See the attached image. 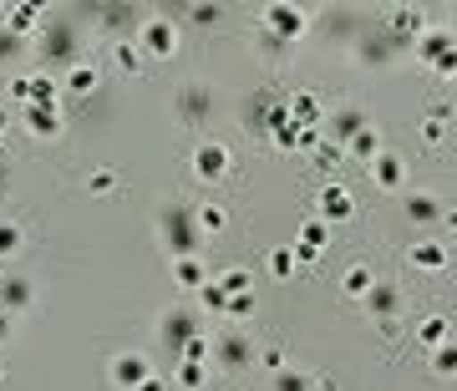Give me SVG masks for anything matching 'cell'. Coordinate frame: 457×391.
<instances>
[{
	"label": "cell",
	"mask_w": 457,
	"mask_h": 391,
	"mask_svg": "<svg viewBox=\"0 0 457 391\" xmlns=\"http://www.w3.org/2000/svg\"><path fill=\"white\" fill-rule=\"evenodd\" d=\"M158 245H163L168 260H183V254H204V234H198L194 204H183V198H168L163 213H158Z\"/></svg>",
	"instance_id": "obj_1"
},
{
	"label": "cell",
	"mask_w": 457,
	"mask_h": 391,
	"mask_svg": "<svg viewBox=\"0 0 457 391\" xmlns=\"http://www.w3.org/2000/svg\"><path fill=\"white\" fill-rule=\"evenodd\" d=\"M36 56H41V71L56 66V77H62L66 66L82 62V51H77V26H41L36 36Z\"/></svg>",
	"instance_id": "obj_2"
},
{
	"label": "cell",
	"mask_w": 457,
	"mask_h": 391,
	"mask_svg": "<svg viewBox=\"0 0 457 391\" xmlns=\"http://www.w3.org/2000/svg\"><path fill=\"white\" fill-rule=\"evenodd\" d=\"M137 51H143V62H173L179 56V26L168 16H153L137 26Z\"/></svg>",
	"instance_id": "obj_3"
},
{
	"label": "cell",
	"mask_w": 457,
	"mask_h": 391,
	"mask_svg": "<svg viewBox=\"0 0 457 391\" xmlns=\"http://www.w3.org/2000/svg\"><path fill=\"white\" fill-rule=\"evenodd\" d=\"M264 31L275 36V41H305L311 31V11H300V5H264Z\"/></svg>",
	"instance_id": "obj_4"
},
{
	"label": "cell",
	"mask_w": 457,
	"mask_h": 391,
	"mask_svg": "<svg viewBox=\"0 0 457 391\" xmlns=\"http://www.w3.org/2000/svg\"><path fill=\"white\" fill-rule=\"evenodd\" d=\"M198 330H204V315L198 310H163V320H158V336H163L168 351H183V345L194 341Z\"/></svg>",
	"instance_id": "obj_5"
},
{
	"label": "cell",
	"mask_w": 457,
	"mask_h": 391,
	"mask_svg": "<svg viewBox=\"0 0 457 391\" xmlns=\"http://www.w3.org/2000/svg\"><path fill=\"white\" fill-rule=\"evenodd\" d=\"M188 163H194V179H204V183H224L228 173H234V153H228L224 143H198Z\"/></svg>",
	"instance_id": "obj_6"
},
{
	"label": "cell",
	"mask_w": 457,
	"mask_h": 391,
	"mask_svg": "<svg viewBox=\"0 0 457 391\" xmlns=\"http://www.w3.org/2000/svg\"><path fill=\"white\" fill-rule=\"evenodd\" d=\"M315 219H326L330 229L351 224V219H356V198H351V188H345V183H326V188L315 194Z\"/></svg>",
	"instance_id": "obj_7"
},
{
	"label": "cell",
	"mask_w": 457,
	"mask_h": 391,
	"mask_svg": "<svg viewBox=\"0 0 457 391\" xmlns=\"http://www.w3.org/2000/svg\"><path fill=\"white\" fill-rule=\"evenodd\" d=\"M36 305V279L21 270H0V310L5 315H26Z\"/></svg>",
	"instance_id": "obj_8"
},
{
	"label": "cell",
	"mask_w": 457,
	"mask_h": 391,
	"mask_svg": "<svg viewBox=\"0 0 457 391\" xmlns=\"http://www.w3.org/2000/svg\"><path fill=\"white\" fill-rule=\"evenodd\" d=\"M0 26L16 36V41H31V36H41V26H46V11H41L36 0H11Z\"/></svg>",
	"instance_id": "obj_9"
},
{
	"label": "cell",
	"mask_w": 457,
	"mask_h": 391,
	"mask_svg": "<svg viewBox=\"0 0 457 391\" xmlns=\"http://www.w3.org/2000/svg\"><path fill=\"white\" fill-rule=\"evenodd\" d=\"M407 264H411V270H422V275H442V270L453 264V254H447L442 239L422 234V239H411V245H407Z\"/></svg>",
	"instance_id": "obj_10"
},
{
	"label": "cell",
	"mask_w": 457,
	"mask_h": 391,
	"mask_svg": "<svg viewBox=\"0 0 457 391\" xmlns=\"http://www.w3.org/2000/svg\"><path fill=\"white\" fill-rule=\"evenodd\" d=\"M147 371H153V366H147V356H143V351H117V356L107 361V381H112L117 391H132V387H137V381H143Z\"/></svg>",
	"instance_id": "obj_11"
},
{
	"label": "cell",
	"mask_w": 457,
	"mask_h": 391,
	"mask_svg": "<svg viewBox=\"0 0 457 391\" xmlns=\"http://www.w3.org/2000/svg\"><path fill=\"white\" fill-rule=\"evenodd\" d=\"M453 46H457V36L447 31V26H427V31L417 36V41H411V56H417L422 66H437Z\"/></svg>",
	"instance_id": "obj_12"
},
{
	"label": "cell",
	"mask_w": 457,
	"mask_h": 391,
	"mask_svg": "<svg viewBox=\"0 0 457 391\" xmlns=\"http://www.w3.org/2000/svg\"><path fill=\"white\" fill-rule=\"evenodd\" d=\"M285 112H290L295 128H326V102H320V92H290L285 97Z\"/></svg>",
	"instance_id": "obj_13"
},
{
	"label": "cell",
	"mask_w": 457,
	"mask_h": 391,
	"mask_svg": "<svg viewBox=\"0 0 457 391\" xmlns=\"http://www.w3.org/2000/svg\"><path fill=\"white\" fill-rule=\"evenodd\" d=\"M411 341L422 345V351H437V345L453 341V320H447V310H427L422 320L411 326Z\"/></svg>",
	"instance_id": "obj_14"
},
{
	"label": "cell",
	"mask_w": 457,
	"mask_h": 391,
	"mask_svg": "<svg viewBox=\"0 0 457 391\" xmlns=\"http://www.w3.org/2000/svg\"><path fill=\"white\" fill-rule=\"evenodd\" d=\"M21 122H26L31 137H46V143L66 132V112H62V107H21Z\"/></svg>",
	"instance_id": "obj_15"
},
{
	"label": "cell",
	"mask_w": 457,
	"mask_h": 391,
	"mask_svg": "<svg viewBox=\"0 0 457 391\" xmlns=\"http://www.w3.org/2000/svg\"><path fill=\"white\" fill-rule=\"evenodd\" d=\"M361 128H366V112L361 107H336V112H326V137L336 147H345Z\"/></svg>",
	"instance_id": "obj_16"
},
{
	"label": "cell",
	"mask_w": 457,
	"mask_h": 391,
	"mask_svg": "<svg viewBox=\"0 0 457 391\" xmlns=\"http://www.w3.org/2000/svg\"><path fill=\"white\" fill-rule=\"evenodd\" d=\"M371 183L381 194H402V188H407V163H402L396 153H381L371 163Z\"/></svg>",
	"instance_id": "obj_17"
},
{
	"label": "cell",
	"mask_w": 457,
	"mask_h": 391,
	"mask_svg": "<svg viewBox=\"0 0 457 391\" xmlns=\"http://www.w3.org/2000/svg\"><path fill=\"white\" fill-rule=\"evenodd\" d=\"M97 87H102V71L87 62V56L77 66H66V71H62V92H71V97H92Z\"/></svg>",
	"instance_id": "obj_18"
},
{
	"label": "cell",
	"mask_w": 457,
	"mask_h": 391,
	"mask_svg": "<svg viewBox=\"0 0 457 391\" xmlns=\"http://www.w3.org/2000/svg\"><path fill=\"white\" fill-rule=\"evenodd\" d=\"M213 351H219V361H224L228 371H239V366H249V361H254V351H260V345H249L245 330H228L224 341H213Z\"/></svg>",
	"instance_id": "obj_19"
},
{
	"label": "cell",
	"mask_w": 457,
	"mask_h": 391,
	"mask_svg": "<svg viewBox=\"0 0 457 391\" xmlns=\"http://www.w3.org/2000/svg\"><path fill=\"white\" fill-rule=\"evenodd\" d=\"M173 285L179 290H188V295H198L204 290V279H209V264H204V254H183V260H173Z\"/></svg>",
	"instance_id": "obj_20"
},
{
	"label": "cell",
	"mask_w": 457,
	"mask_h": 391,
	"mask_svg": "<svg viewBox=\"0 0 457 391\" xmlns=\"http://www.w3.org/2000/svg\"><path fill=\"white\" fill-rule=\"evenodd\" d=\"M381 153H386V147H381V132H376L371 122H366V128L351 137V143H345V158H356V163H366V168H371Z\"/></svg>",
	"instance_id": "obj_21"
},
{
	"label": "cell",
	"mask_w": 457,
	"mask_h": 391,
	"mask_svg": "<svg viewBox=\"0 0 457 391\" xmlns=\"http://www.w3.org/2000/svg\"><path fill=\"white\" fill-rule=\"evenodd\" d=\"M407 219L417 229H437L442 224V204L432 194H411V188H407Z\"/></svg>",
	"instance_id": "obj_22"
},
{
	"label": "cell",
	"mask_w": 457,
	"mask_h": 391,
	"mask_svg": "<svg viewBox=\"0 0 457 391\" xmlns=\"http://www.w3.org/2000/svg\"><path fill=\"white\" fill-rule=\"evenodd\" d=\"M422 31H427V11H417V5H396L392 11V36L396 41H417Z\"/></svg>",
	"instance_id": "obj_23"
},
{
	"label": "cell",
	"mask_w": 457,
	"mask_h": 391,
	"mask_svg": "<svg viewBox=\"0 0 457 391\" xmlns=\"http://www.w3.org/2000/svg\"><path fill=\"white\" fill-rule=\"evenodd\" d=\"M361 305H366V315L386 320V315H396V310H402V290H396V285H381V279H376V290L366 295Z\"/></svg>",
	"instance_id": "obj_24"
},
{
	"label": "cell",
	"mask_w": 457,
	"mask_h": 391,
	"mask_svg": "<svg viewBox=\"0 0 457 391\" xmlns=\"http://www.w3.org/2000/svg\"><path fill=\"white\" fill-rule=\"evenodd\" d=\"M371 290H376V270H371L366 260H356V264L341 275V295H351V300H366Z\"/></svg>",
	"instance_id": "obj_25"
},
{
	"label": "cell",
	"mask_w": 457,
	"mask_h": 391,
	"mask_svg": "<svg viewBox=\"0 0 457 391\" xmlns=\"http://www.w3.org/2000/svg\"><path fill=\"white\" fill-rule=\"evenodd\" d=\"M31 107H62V77L56 71H31Z\"/></svg>",
	"instance_id": "obj_26"
},
{
	"label": "cell",
	"mask_w": 457,
	"mask_h": 391,
	"mask_svg": "<svg viewBox=\"0 0 457 391\" xmlns=\"http://www.w3.org/2000/svg\"><path fill=\"white\" fill-rule=\"evenodd\" d=\"M194 219H198V234H204V239H209V234H224V229H228L224 204H194Z\"/></svg>",
	"instance_id": "obj_27"
},
{
	"label": "cell",
	"mask_w": 457,
	"mask_h": 391,
	"mask_svg": "<svg viewBox=\"0 0 457 391\" xmlns=\"http://www.w3.org/2000/svg\"><path fill=\"white\" fill-rule=\"evenodd\" d=\"M219 285H224V295L234 300V295H254V270H245V264H234V270H219Z\"/></svg>",
	"instance_id": "obj_28"
},
{
	"label": "cell",
	"mask_w": 457,
	"mask_h": 391,
	"mask_svg": "<svg viewBox=\"0 0 457 391\" xmlns=\"http://www.w3.org/2000/svg\"><path fill=\"white\" fill-rule=\"evenodd\" d=\"M173 381H179L183 391H204V381H209V366H204V361H179V366H173Z\"/></svg>",
	"instance_id": "obj_29"
},
{
	"label": "cell",
	"mask_w": 457,
	"mask_h": 391,
	"mask_svg": "<svg viewBox=\"0 0 457 391\" xmlns=\"http://www.w3.org/2000/svg\"><path fill=\"white\" fill-rule=\"evenodd\" d=\"M21 249H26V229L11 224V219H0V264H5V260H16Z\"/></svg>",
	"instance_id": "obj_30"
},
{
	"label": "cell",
	"mask_w": 457,
	"mask_h": 391,
	"mask_svg": "<svg viewBox=\"0 0 457 391\" xmlns=\"http://www.w3.org/2000/svg\"><path fill=\"white\" fill-rule=\"evenodd\" d=\"M179 107H183V122H198V117H209V92L183 87V92H179Z\"/></svg>",
	"instance_id": "obj_31"
},
{
	"label": "cell",
	"mask_w": 457,
	"mask_h": 391,
	"mask_svg": "<svg viewBox=\"0 0 457 391\" xmlns=\"http://www.w3.org/2000/svg\"><path fill=\"white\" fill-rule=\"evenodd\" d=\"M117 188H122V179H117L112 168H92V173H87V194L92 198H112Z\"/></svg>",
	"instance_id": "obj_32"
},
{
	"label": "cell",
	"mask_w": 457,
	"mask_h": 391,
	"mask_svg": "<svg viewBox=\"0 0 457 391\" xmlns=\"http://www.w3.org/2000/svg\"><path fill=\"white\" fill-rule=\"evenodd\" d=\"M198 310H209V315H224L228 310V295H224V285L219 279H204V290H198Z\"/></svg>",
	"instance_id": "obj_33"
},
{
	"label": "cell",
	"mask_w": 457,
	"mask_h": 391,
	"mask_svg": "<svg viewBox=\"0 0 457 391\" xmlns=\"http://www.w3.org/2000/svg\"><path fill=\"white\" fill-rule=\"evenodd\" d=\"M427 361H432V376H447V381H453V376H457V341L427 351Z\"/></svg>",
	"instance_id": "obj_34"
},
{
	"label": "cell",
	"mask_w": 457,
	"mask_h": 391,
	"mask_svg": "<svg viewBox=\"0 0 457 391\" xmlns=\"http://www.w3.org/2000/svg\"><path fill=\"white\" fill-rule=\"evenodd\" d=\"M112 62L128 71V77H143V51H137V41H117L112 46Z\"/></svg>",
	"instance_id": "obj_35"
},
{
	"label": "cell",
	"mask_w": 457,
	"mask_h": 391,
	"mask_svg": "<svg viewBox=\"0 0 457 391\" xmlns=\"http://www.w3.org/2000/svg\"><path fill=\"white\" fill-rule=\"evenodd\" d=\"M295 239H300V245H311V249H330V224H326V219H305Z\"/></svg>",
	"instance_id": "obj_36"
},
{
	"label": "cell",
	"mask_w": 457,
	"mask_h": 391,
	"mask_svg": "<svg viewBox=\"0 0 457 391\" xmlns=\"http://www.w3.org/2000/svg\"><path fill=\"white\" fill-rule=\"evenodd\" d=\"M275 391H315V376L300 371V366H285V371L275 376Z\"/></svg>",
	"instance_id": "obj_37"
},
{
	"label": "cell",
	"mask_w": 457,
	"mask_h": 391,
	"mask_svg": "<svg viewBox=\"0 0 457 391\" xmlns=\"http://www.w3.org/2000/svg\"><path fill=\"white\" fill-rule=\"evenodd\" d=\"M254 361H260L270 376H279L285 366H290V351H285V345H260V351H254Z\"/></svg>",
	"instance_id": "obj_38"
},
{
	"label": "cell",
	"mask_w": 457,
	"mask_h": 391,
	"mask_svg": "<svg viewBox=\"0 0 457 391\" xmlns=\"http://www.w3.org/2000/svg\"><path fill=\"white\" fill-rule=\"evenodd\" d=\"M209 356H213V341L204 336V330H198L194 341H188V345L179 351V361H204V366H209Z\"/></svg>",
	"instance_id": "obj_39"
},
{
	"label": "cell",
	"mask_w": 457,
	"mask_h": 391,
	"mask_svg": "<svg viewBox=\"0 0 457 391\" xmlns=\"http://www.w3.org/2000/svg\"><path fill=\"white\" fill-rule=\"evenodd\" d=\"M341 158H345V147H336L330 137H326L320 147H311V163H315V168H336Z\"/></svg>",
	"instance_id": "obj_40"
},
{
	"label": "cell",
	"mask_w": 457,
	"mask_h": 391,
	"mask_svg": "<svg viewBox=\"0 0 457 391\" xmlns=\"http://www.w3.org/2000/svg\"><path fill=\"white\" fill-rule=\"evenodd\" d=\"M5 102H16V107H31V77H11V82H5Z\"/></svg>",
	"instance_id": "obj_41"
},
{
	"label": "cell",
	"mask_w": 457,
	"mask_h": 391,
	"mask_svg": "<svg viewBox=\"0 0 457 391\" xmlns=\"http://www.w3.org/2000/svg\"><path fill=\"white\" fill-rule=\"evenodd\" d=\"M270 275H275V279H290L295 275V260H290V249H285V245L270 249Z\"/></svg>",
	"instance_id": "obj_42"
},
{
	"label": "cell",
	"mask_w": 457,
	"mask_h": 391,
	"mask_svg": "<svg viewBox=\"0 0 457 391\" xmlns=\"http://www.w3.org/2000/svg\"><path fill=\"white\" fill-rule=\"evenodd\" d=\"M285 249H290V260H295V264H305V270L326 260V249H311V245H300V239H295V245H285Z\"/></svg>",
	"instance_id": "obj_43"
},
{
	"label": "cell",
	"mask_w": 457,
	"mask_h": 391,
	"mask_svg": "<svg viewBox=\"0 0 457 391\" xmlns=\"http://www.w3.org/2000/svg\"><path fill=\"white\" fill-rule=\"evenodd\" d=\"M254 310H260V305H254V295H234V300H228V310H224V315H228V320H249Z\"/></svg>",
	"instance_id": "obj_44"
},
{
	"label": "cell",
	"mask_w": 457,
	"mask_h": 391,
	"mask_svg": "<svg viewBox=\"0 0 457 391\" xmlns=\"http://www.w3.org/2000/svg\"><path fill=\"white\" fill-rule=\"evenodd\" d=\"M97 21H102V26H112V31H117L122 21H132V11H128V5H102V11H97Z\"/></svg>",
	"instance_id": "obj_45"
},
{
	"label": "cell",
	"mask_w": 457,
	"mask_h": 391,
	"mask_svg": "<svg viewBox=\"0 0 457 391\" xmlns=\"http://www.w3.org/2000/svg\"><path fill=\"white\" fill-rule=\"evenodd\" d=\"M188 16H194L198 26H213V21L224 16V5H194V11H188Z\"/></svg>",
	"instance_id": "obj_46"
},
{
	"label": "cell",
	"mask_w": 457,
	"mask_h": 391,
	"mask_svg": "<svg viewBox=\"0 0 457 391\" xmlns=\"http://www.w3.org/2000/svg\"><path fill=\"white\" fill-rule=\"evenodd\" d=\"M132 391H168V376H158V371H147L143 381H137V387Z\"/></svg>",
	"instance_id": "obj_47"
},
{
	"label": "cell",
	"mask_w": 457,
	"mask_h": 391,
	"mask_svg": "<svg viewBox=\"0 0 457 391\" xmlns=\"http://www.w3.org/2000/svg\"><path fill=\"white\" fill-rule=\"evenodd\" d=\"M376 330H381V341H396V336H402V320L386 315V320H376Z\"/></svg>",
	"instance_id": "obj_48"
},
{
	"label": "cell",
	"mask_w": 457,
	"mask_h": 391,
	"mask_svg": "<svg viewBox=\"0 0 457 391\" xmlns=\"http://www.w3.org/2000/svg\"><path fill=\"white\" fill-rule=\"evenodd\" d=\"M16 51H21V41L5 31V26H0V56H16Z\"/></svg>",
	"instance_id": "obj_49"
},
{
	"label": "cell",
	"mask_w": 457,
	"mask_h": 391,
	"mask_svg": "<svg viewBox=\"0 0 457 391\" xmlns=\"http://www.w3.org/2000/svg\"><path fill=\"white\" fill-rule=\"evenodd\" d=\"M422 143H442V122H432V117H427V122H422Z\"/></svg>",
	"instance_id": "obj_50"
},
{
	"label": "cell",
	"mask_w": 457,
	"mask_h": 391,
	"mask_svg": "<svg viewBox=\"0 0 457 391\" xmlns=\"http://www.w3.org/2000/svg\"><path fill=\"white\" fill-rule=\"evenodd\" d=\"M442 229H447V239L457 245V209H442Z\"/></svg>",
	"instance_id": "obj_51"
},
{
	"label": "cell",
	"mask_w": 457,
	"mask_h": 391,
	"mask_svg": "<svg viewBox=\"0 0 457 391\" xmlns=\"http://www.w3.org/2000/svg\"><path fill=\"white\" fill-rule=\"evenodd\" d=\"M11 330H16V315H5V310H0V345L11 341Z\"/></svg>",
	"instance_id": "obj_52"
},
{
	"label": "cell",
	"mask_w": 457,
	"mask_h": 391,
	"mask_svg": "<svg viewBox=\"0 0 457 391\" xmlns=\"http://www.w3.org/2000/svg\"><path fill=\"white\" fill-rule=\"evenodd\" d=\"M315 391H341V387H336V376H315Z\"/></svg>",
	"instance_id": "obj_53"
},
{
	"label": "cell",
	"mask_w": 457,
	"mask_h": 391,
	"mask_svg": "<svg viewBox=\"0 0 457 391\" xmlns=\"http://www.w3.org/2000/svg\"><path fill=\"white\" fill-rule=\"evenodd\" d=\"M5 122H11V112H5V107H0V137H5Z\"/></svg>",
	"instance_id": "obj_54"
},
{
	"label": "cell",
	"mask_w": 457,
	"mask_h": 391,
	"mask_svg": "<svg viewBox=\"0 0 457 391\" xmlns=\"http://www.w3.org/2000/svg\"><path fill=\"white\" fill-rule=\"evenodd\" d=\"M447 87H457V71H453V77H447Z\"/></svg>",
	"instance_id": "obj_55"
},
{
	"label": "cell",
	"mask_w": 457,
	"mask_h": 391,
	"mask_svg": "<svg viewBox=\"0 0 457 391\" xmlns=\"http://www.w3.org/2000/svg\"><path fill=\"white\" fill-rule=\"evenodd\" d=\"M0 381H5V366H0Z\"/></svg>",
	"instance_id": "obj_56"
},
{
	"label": "cell",
	"mask_w": 457,
	"mask_h": 391,
	"mask_svg": "<svg viewBox=\"0 0 457 391\" xmlns=\"http://www.w3.org/2000/svg\"><path fill=\"white\" fill-rule=\"evenodd\" d=\"M453 16H457V11H453Z\"/></svg>",
	"instance_id": "obj_57"
}]
</instances>
